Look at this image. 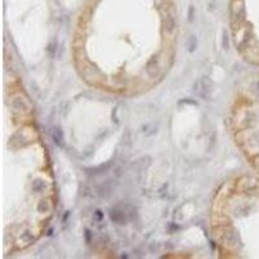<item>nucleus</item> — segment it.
<instances>
[{"mask_svg": "<svg viewBox=\"0 0 259 259\" xmlns=\"http://www.w3.org/2000/svg\"><path fill=\"white\" fill-rule=\"evenodd\" d=\"M4 251L17 253L39 240L56 207L52 165L20 80L6 89Z\"/></svg>", "mask_w": 259, "mask_h": 259, "instance_id": "2", "label": "nucleus"}, {"mask_svg": "<svg viewBox=\"0 0 259 259\" xmlns=\"http://www.w3.org/2000/svg\"><path fill=\"white\" fill-rule=\"evenodd\" d=\"M177 43L172 0H87L75 22L71 55L87 84L134 97L165 79Z\"/></svg>", "mask_w": 259, "mask_h": 259, "instance_id": "1", "label": "nucleus"}, {"mask_svg": "<svg viewBox=\"0 0 259 259\" xmlns=\"http://www.w3.org/2000/svg\"><path fill=\"white\" fill-rule=\"evenodd\" d=\"M228 21L237 52L259 65V0H230Z\"/></svg>", "mask_w": 259, "mask_h": 259, "instance_id": "3", "label": "nucleus"}]
</instances>
